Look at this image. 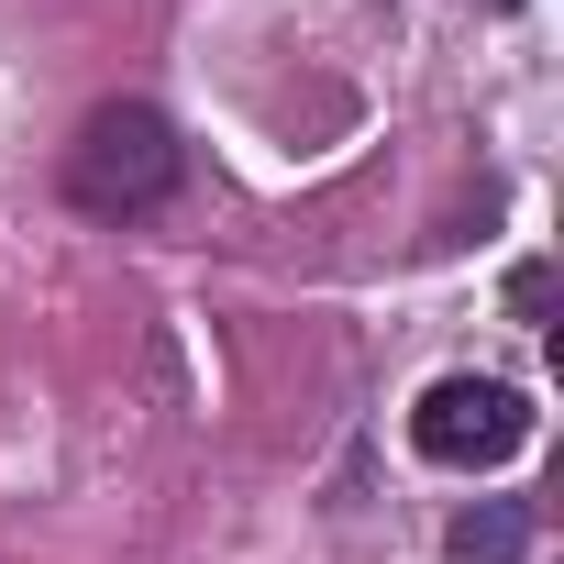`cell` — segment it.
I'll list each match as a JSON object with an SVG mask.
<instances>
[{"instance_id": "2", "label": "cell", "mask_w": 564, "mask_h": 564, "mask_svg": "<svg viewBox=\"0 0 564 564\" xmlns=\"http://www.w3.org/2000/svg\"><path fill=\"white\" fill-rule=\"evenodd\" d=\"M410 443H421L432 465H454V476H487V465H509V454L531 443V399L498 388V377H443V388H421Z\"/></svg>"}, {"instance_id": "1", "label": "cell", "mask_w": 564, "mask_h": 564, "mask_svg": "<svg viewBox=\"0 0 564 564\" xmlns=\"http://www.w3.org/2000/svg\"><path fill=\"white\" fill-rule=\"evenodd\" d=\"M166 188H177V133H166V111L111 100V111L78 122V144H67V199H78V210L122 221V210H155Z\"/></svg>"}, {"instance_id": "3", "label": "cell", "mask_w": 564, "mask_h": 564, "mask_svg": "<svg viewBox=\"0 0 564 564\" xmlns=\"http://www.w3.org/2000/svg\"><path fill=\"white\" fill-rule=\"evenodd\" d=\"M443 553H454V564H509V553H520V509H476V520H454Z\"/></svg>"}]
</instances>
